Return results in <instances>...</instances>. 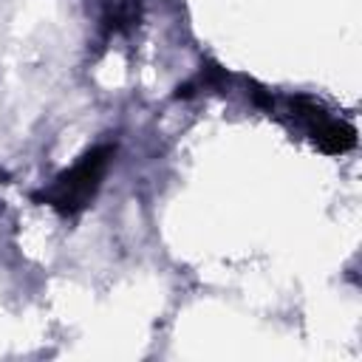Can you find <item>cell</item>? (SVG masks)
<instances>
[{"label": "cell", "instance_id": "cell-1", "mask_svg": "<svg viewBox=\"0 0 362 362\" xmlns=\"http://www.w3.org/2000/svg\"><path fill=\"white\" fill-rule=\"evenodd\" d=\"M110 156H113V147L110 144L90 147L85 156H79V161L71 170H65V173L57 175V181H54L51 189L34 195V201L48 204V206H54L62 215H76L96 195V189H99V184L105 178V170H107Z\"/></svg>", "mask_w": 362, "mask_h": 362}, {"label": "cell", "instance_id": "cell-2", "mask_svg": "<svg viewBox=\"0 0 362 362\" xmlns=\"http://www.w3.org/2000/svg\"><path fill=\"white\" fill-rule=\"evenodd\" d=\"M308 133H311V141L328 156H342V153L354 150V144H356V130L348 122L331 119V116H322L320 122H314L308 127Z\"/></svg>", "mask_w": 362, "mask_h": 362}, {"label": "cell", "instance_id": "cell-3", "mask_svg": "<svg viewBox=\"0 0 362 362\" xmlns=\"http://www.w3.org/2000/svg\"><path fill=\"white\" fill-rule=\"evenodd\" d=\"M141 20V0H107L105 3V28L113 34H127Z\"/></svg>", "mask_w": 362, "mask_h": 362}, {"label": "cell", "instance_id": "cell-4", "mask_svg": "<svg viewBox=\"0 0 362 362\" xmlns=\"http://www.w3.org/2000/svg\"><path fill=\"white\" fill-rule=\"evenodd\" d=\"M201 79H204L206 88H221V85L226 82V71H223L218 62H209V59H206V62L201 65Z\"/></svg>", "mask_w": 362, "mask_h": 362}, {"label": "cell", "instance_id": "cell-5", "mask_svg": "<svg viewBox=\"0 0 362 362\" xmlns=\"http://www.w3.org/2000/svg\"><path fill=\"white\" fill-rule=\"evenodd\" d=\"M249 88H252L249 96H252V102H255L257 107H263V110H272V107H274V99H272V93H269L266 88H260V85L252 82V79H249Z\"/></svg>", "mask_w": 362, "mask_h": 362}, {"label": "cell", "instance_id": "cell-6", "mask_svg": "<svg viewBox=\"0 0 362 362\" xmlns=\"http://www.w3.org/2000/svg\"><path fill=\"white\" fill-rule=\"evenodd\" d=\"M192 93H195V82H184L175 88V99H189Z\"/></svg>", "mask_w": 362, "mask_h": 362}]
</instances>
